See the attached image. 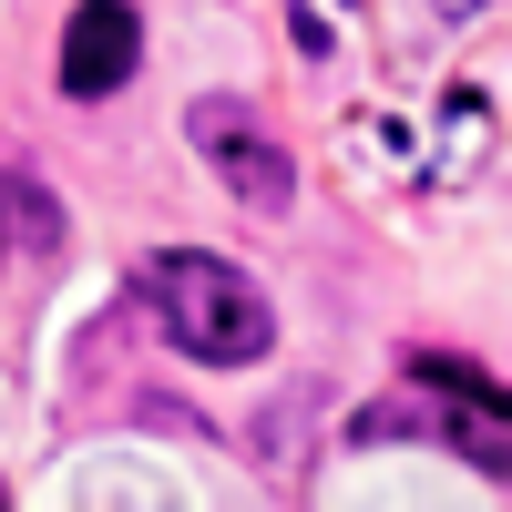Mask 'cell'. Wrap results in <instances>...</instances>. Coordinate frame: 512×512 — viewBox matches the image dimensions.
I'll return each mask as SVG.
<instances>
[{"label": "cell", "instance_id": "obj_1", "mask_svg": "<svg viewBox=\"0 0 512 512\" xmlns=\"http://www.w3.org/2000/svg\"><path fill=\"white\" fill-rule=\"evenodd\" d=\"M144 308H154V328L175 338L185 359H205V369H246V359L277 349L267 287H256L236 256H205V246H164V256H144Z\"/></svg>", "mask_w": 512, "mask_h": 512}, {"label": "cell", "instance_id": "obj_4", "mask_svg": "<svg viewBox=\"0 0 512 512\" xmlns=\"http://www.w3.org/2000/svg\"><path fill=\"white\" fill-rule=\"evenodd\" d=\"M52 246H62V195L21 164H0V267H31Z\"/></svg>", "mask_w": 512, "mask_h": 512}, {"label": "cell", "instance_id": "obj_2", "mask_svg": "<svg viewBox=\"0 0 512 512\" xmlns=\"http://www.w3.org/2000/svg\"><path fill=\"white\" fill-rule=\"evenodd\" d=\"M185 144L216 164V185L246 205V216H287L297 205V164H287V144L256 123V103H236V93H195L185 103Z\"/></svg>", "mask_w": 512, "mask_h": 512}, {"label": "cell", "instance_id": "obj_3", "mask_svg": "<svg viewBox=\"0 0 512 512\" xmlns=\"http://www.w3.org/2000/svg\"><path fill=\"white\" fill-rule=\"evenodd\" d=\"M134 62H144L134 0H82L72 31H62V93H72V103H103V93L134 82Z\"/></svg>", "mask_w": 512, "mask_h": 512}]
</instances>
